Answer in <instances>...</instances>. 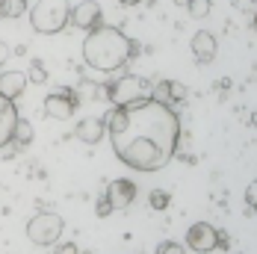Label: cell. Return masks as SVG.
Instances as JSON below:
<instances>
[{
  "mask_svg": "<svg viewBox=\"0 0 257 254\" xmlns=\"http://www.w3.org/2000/svg\"><path fill=\"white\" fill-rule=\"evenodd\" d=\"M18 118H21V115H18V106L0 95V148L12 145V133H15Z\"/></svg>",
  "mask_w": 257,
  "mask_h": 254,
  "instance_id": "30bf717a",
  "label": "cell"
},
{
  "mask_svg": "<svg viewBox=\"0 0 257 254\" xmlns=\"http://www.w3.org/2000/svg\"><path fill=\"white\" fill-rule=\"evenodd\" d=\"M74 92H77L80 103H83V101H98V98L103 95V92H101V86H98L95 80H80V83H77V89H74Z\"/></svg>",
  "mask_w": 257,
  "mask_h": 254,
  "instance_id": "2e32d148",
  "label": "cell"
},
{
  "mask_svg": "<svg viewBox=\"0 0 257 254\" xmlns=\"http://www.w3.org/2000/svg\"><path fill=\"white\" fill-rule=\"evenodd\" d=\"M3 18H6V15H3V0H0V21H3Z\"/></svg>",
  "mask_w": 257,
  "mask_h": 254,
  "instance_id": "4316f807",
  "label": "cell"
},
{
  "mask_svg": "<svg viewBox=\"0 0 257 254\" xmlns=\"http://www.w3.org/2000/svg\"><path fill=\"white\" fill-rule=\"evenodd\" d=\"M101 121L115 157L133 172H160L175 160L180 118L172 106L157 101H145L130 109L109 106Z\"/></svg>",
  "mask_w": 257,
  "mask_h": 254,
  "instance_id": "6da1fadb",
  "label": "cell"
},
{
  "mask_svg": "<svg viewBox=\"0 0 257 254\" xmlns=\"http://www.w3.org/2000/svg\"><path fill=\"white\" fill-rule=\"evenodd\" d=\"M186 9H189L192 18H207L210 9H213V3L210 0H186Z\"/></svg>",
  "mask_w": 257,
  "mask_h": 254,
  "instance_id": "ac0fdd59",
  "label": "cell"
},
{
  "mask_svg": "<svg viewBox=\"0 0 257 254\" xmlns=\"http://www.w3.org/2000/svg\"><path fill=\"white\" fill-rule=\"evenodd\" d=\"M109 213H112V207H109V201L101 195V198H98V216H101V219H106Z\"/></svg>",
  "mask_w": 257,
  "mask_h": 254,
  "instance_id": "cb8c5ba5",
  "label": "cell"
},
{
  "mask_svg": "<svg viewBox=\"0 0 257 254\" xmlns=\"http://www.w3.org/2000/svg\"><path fill=\"white\" fill-rule=\"evenodd\" d=\"M27 80H30V83H36V86L48 83V68H45V62L33 59V65H30V74H27Z\"/></svg>",
  "mask_w": 257,
  "mask_h": 254,
  "instance_id": "d6986e66",
  "label": "cell"
},
{
  "mask_svg": "<svg viewBox=\"0 0 257 254\" xmlns=\"http://www.w3.org/2000/svg\"><path fill=\"white\" fill-rule=\"evenodd\" d=\"M27 74L24 71H3L0 74V95L6 98V101H15V98H21L27 89Z\"/></svg>",
  "mask_w": 257,
  "mask_h": 254,
  "instance_id": "7c38bea8",
  "label": "cell"
},
{
  "mask_svg": "<svg viewBox=\"0 0 257 254\" xmlns=\"http://www.w3.org/2000/svg\"><path fill=\"white\" fill-rule=\"evenodd\" d=\"M121 6H136V3H142V0H118Z\"/></svg>",
  "mask_w": 257,
  "mask_h": 254,
  "instance_id": "484cf974",
  "label": "cell"
},
{
  "mask_svg": "<svg viewBox=\"0 0 257 254\" xmlns=\"http://www.w3.org/2000/svg\"><path fill=\"white\" fill-rule=\"evenodd\" d=\"M24 12H30L27 0H3V15L6 18H21Z\"/></svg>",
  "mask_w": 257,
  "mask_h": 254,
  "instance_id": "e0dca14e",
  "label": "cell"
},
{
  "mask_svg": "<svg viewBox=\"0 0 257 254\" xmlns=\"http://www.w3.org/2000/svg\"><path fill=\"white\" fill-rule=\"evenodd\" d=\"M30 142H33V124H30L27 118H18L15 133H12V145H15V151H24V148H30Z\"/></svg>",
  "mask_w": 257,
  "mask_h": 254,
  "instance_id": "5bb4252c",
  "label": "cell"
},
{
  "mask_svg": "<svg viewBox=\"0 0 257 254\" xmlns=\"http://www.w3.org/2000/svg\"><path fill=\"white\" fill-rule=\"evenodd\" d=\"M178 3H180V0H178Z\"/></svg>",
  "mask_w": 257,
  "mask_h": 254,
  "instance_id": "f1b7e54d",
  "label": "cell"
},
{
  "mask_svg": "<svg viewBox=\"0 0 257 254\" xmlns=\"http://www.w3.org/2000/svg\"><path fill=\"white\" fill-rule=\"evenodd\" d=\"M151 83L148 77L142 74H121L112 83H103L101 92L109 98L112 106H121V109H130V106H139V103L151 101Z\"/></svg>",
  "mask_w": 257,
  "mask_h": 254,
  "instance_id": "3957f363",
  "label": "cell"
},
{
  "mask_svg": "<svg viewBox=\"0 0 257 254\" xmlns=\"http://www.w3.org/2000/svg\"><path fill=\"white\" fill-rule=\"evenodd\" d=\"M71 21V0H36L30 6V24L39 36L62 33Z\"/></svg>",
  "mask_w": 257,
  "mask_h": 254,
  "instance_id": "277c9868",
  "label": "cell"
},
{
  "mask_svg": "<svg viewBox=\"0 0 257 254\" xmlns=\"http://www.w3.org/2000/svg\"><path fill=\"white\" fill-rule=\"evenodd\" d=\"M103 198L109 201L112 207V213L115 210H127L130 204L136 201V183L127 178H115L106 183V189H103Z\"/></svg>",
  "mask_w": 257,
  "mask_h": 254,
  "instance_id": "52a82bcc",
  "label": "cell"
},
{
  "mask_svg": "<svg viewBox=\"0 0 257 254\" xmlns=\"http://www.w3.org/2000/svg\"><path fill=\"white\" fill-rule=\"evenodd\" d=\"M139 56V42H133L130 36H124L118 27L101 24L98 30H92L83 42V59L89 68L112 74L121 71L130 59Z\"/></svg>",
  "mask_w": 257,
  "mask_h": 254,
  "instance_id": "7a4b0ae2",
  "label": "cell"
},
{
  "mask_svg": "<svg viewBox=\"0 0 257 254\" xmlns=\"http://www.w3.org/2000/svg\"><path fill=\"white\" fill-rule=\"evenodd\" d=\"M148 201H151V207H154V210H166V207L172 204V195H169L166 189H151Z\"/></svg>",
  "mask_w": 257,
  "mask_h": 254,
  "instance_id": "ffe728a7",
  "label": "cell"
},
{
  "mask_svg": "<svg viewBox=\"0 0 257 254\" xmlns=\"http://www.w3.org/2000/svg\"><path fill=\"white\" fill-rule=\"evenodd\" d=\"M77 106H80L77 92L68 89V86H62L59 92H51V95L45 98V115H48V118H56V121H65V118L74 115Z\"/></svg>",
  "mask_w": 257,
  "mask_h": 254,
  "instance_id": "8992f818",
  "label": "cell"
},
{
  "mask_svg": "<svg viewBox=\"0 0 257 254\" xmlns=\"http://www.w3.org/2000/svg\"><path fill=\"white\" fill-rule=\"evenodd\" d=\"M103 121L101 118H83V121H77V127H74V136H77L80 142H86V145H98L103 139Z\"/></svg>",
  "mask_w": 257,
  "mask_h": 254,
  "instance_id": "4fadbf2b",
  "label": "cell"
},
{
  "mask_svg": "<svg viewBox=\"0 0 257 254\" xmlns=\"http://www.w3.org/2000/svg\"><path fill=\"white\" fill-rule=\"evenodd\" d=\"M9 56H12V51H9V45H6V42H0V65H3V62H6Z\"/></svg>",
  "mask_w": 257,
  "mask_h": 254,
  "instance_id": "d4e9b609",
  "label": "cell"
},
{
  "mask_svg": "<svg viewBox=\"0 0 257 254\" xmlns=\"http://www.w3.org/2000/svg\"><path fill=\"white\" fill-rule=\"evenodd\" d=\"M53 251L56 254H80V245L77 242H62V245H56Z\"/></svg>",
  "mask_w": 257,
  "mask_h": 254,
  "instance_id": "603a6c76",
  "label": "cell"
},
{
  "mask_svg": "<svg viewBox=\"0 0 257 254\" xmlns=\"http://www.w3.org/2000/svg\"><path fill=\"white\" fill-rule=\"evenodd\" d=\"M186 248H192L195 254L216 251V228L210 222H195L186 230Z\"/></svg>",
  "mask_w": 257,
  "mask_h": 254,
  "instance_id": "9c48e42d",
  "label": "cell"
},
{
  "mask_svg": "<svg viewBox=\"0 0 257 254\" xmlns=\"http://www.w3.org/2000/svg\"><path fill=\"white\" fill-rule=\"evenodd\" d=\"M68 24H74L77 30H86V33H92V30H98L103 24V9L101 3H95V0H83L77 6H71V21Z\"/></svg>",
  "mask_w": 257,
  "mask_h": 254,
  "instance_id": "ba28073f",
  "label": "cell"
},
{
  "mask_svg": "<svg viewBox=\"0 0 257 254\" xmlns=\"http://www.w3.org/2000/svg\"><path fill=\"white\" fill-rule=\"evenodd\" d=\"M80 254H83V251H80Z\"/></svg>",
  "mask_w": 257,
  "mask_h": 254,
  "instance_id": "83f0119b",
  "label": "cell"
},
{
  "mask_svg": "<svg viewBox=\"0 0 257 254\" xmlns=\"http://www.w3.org/2000/svg\"><path fill=\"white\" fill-rule=\"evenodd\" d=\"M245 204H248V210L254 213V207H257V183L251 180L248 183V189H245Z\"/></svg>",
  "mask_w": 257,
  "mask_h": 254,
  "instance_id": "7402d4cb",
  "label": "cell"
},
{
  "mask_svg": "<svg viewBox=\"0 0 257 254\" xmlns=\"http://www.w3.org/2000/svg\"><path fill=\"white\" fill-rule=\"evenodd\" d=\"M151 101L163 103V106L175 103V98H172V80H157V86L151 89Z\"/></svg>",
  "mask_w": 257,
  "mask_h": 254,
  "instance_id": "9a60e30c",
  "label": "cell"
},
{
  "mask_svg": "<svg viewBox=\"0 0 257 254\" xmlns=\"http://www.w3.org/2000/svg\"><path fill=\"white\" fill-rule=\"evenodd\" d=\"M62 228H65L62 216L45 210V213H36V216L27 222V239H30L33 245H56L59 236H62Z\"/></svg>",
  "mask_w": 257,
  "mask_h": 254,
  "instance_id": "5b68a950",
  "label": "cell"
},
{
  "mask_svg": "<svg viewBox=\"0 0 257 254\" xmlns=\"http://www.w3.org/2000/svg\"><path fill=\"white\" fill-rule=\"evenodd\" d=\"M189 48H192V56H195L198 65H210L216 59V39H213V33H204V30L195 33L192 42H189Z\"/></svg>",
  "mask_w": 257,
  "mask_h": 254,
  "instance_id": "8fae6325",
  "label": "cell"
},
{
  "mask_svg": "<svg viewBox=\"0 0 257 254\" xmlns=\"http://www.w3.org/2000/svg\"><path fill=\"white\" fill-rule=\"evenodd\" d=\"M157 254H186V248L180 242H175V239H166V242L157 245Z\"/></svg>",
  "mask_w": 257,
  "mask_h": 254,
  "instance_id": "44dd1931",
  "label": "cell"
}]
</instances>
